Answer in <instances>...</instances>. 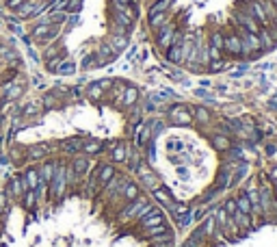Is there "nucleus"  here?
Returning a JSON list of instances; mask_svg holds the SVG:
<instances>
[{"mask_svg":"<svg viewBox=\"0 0 277 247\" xmlns=\"http://www.w3.org/2000/svg\"><path fill=\"white\" fill-rule=\"evenodd\" d=\"M269 176H271V180H273V182H277V167H275V169H271V174H269Z\"/></svg>","mask_w":277,"mask_h":247,"instance_id":"obj_54","label":"nucleus"},{"mask_svg":"<svg viewBox=\"0 0 277 247\" xmlns=\"http://www.w3.org/2000/svg\"><path fill=\"white\" fill-rule=\"evenodd\" d=\"M171 4H173V0H154V2L149 4V9H148V18L156 16V13H165V11H169Z\"/></svg>","mask_w":277,"mask_h":247,"instance_id":"obj_32","label":"nucleus"},{"mask_svg":"<svg viewBox=\"0 0 277 247\" xmlns=\"http://www.w3.org/2000/svg\"><path fill=\"white\" fill-rule=\"evenodd\" d=\"M85 93H87V98L91 100V102H100V100L107 95V91H104V89L98 85V80H95V83H89L87 89H85Z\"/></svg>","mask_w":277,"mask_h":247,"instance_id":"obj_31","label":"nucleus"},{"mask_svg":"<svg viewBox=\"0 0 277 247\" xmlns=\"http://www.w3.org/2000/svg\"><path fill=\"white\" fill-rule=\"evenodd\" d=\"M148 202H149L148 195H141V198H137V200L122 204V206H119V210L115 213V224H117V225H130V224H134L139 210L143 208Z\"/></svg>","mask_w":277,"mask_h":247,"instance_id":"obj_1","label":"nucleus"},{"mask_svg":"<svg viewBox=\"0 0 277 247\" xmlns=\"http://www.w3.org/2000/svg\"><path fill=\"white\" fill-rule=\"evenodd\" d=\"M152 198H154V202H158L160 208L165 206L167 213L175 206V200H173V195H171V191L167 189V186H163V184H158L156 189H152Z\"/></svg>","mask_w":277,"mask_h":247,"instance_id":"obj_12","label":"nucleus"},{"mask_svg":"<svg viewBox=\"0 0 277 247\" xmlns=\"http://www.w3.org/2000/svg\"><path fill=\"white\" fill-rule=\"evenodd\" d=\"M191 109V113H193V119L197 122L199 126H208V124H213V113H210V109H206V107H189Z\"/></svg>","mask_w":277,"mask_h":247,"instance_id":"obj_26","label":"nucleus"},{"mask_svg":"<svg viewBox=\"0 0 277 247\" xmlns=\"http://www.w3.org/2000/svg\"><path fill=\"white\" fill-rule=\"evenodd\" d=\"M260 193V208L262 215H269L275 208V198H273V186H262L258 191Z\"/></svg>","mask_w":277,"mask_h":247,"instance_id":"obj_17","label":"nucleus"},{"mask_svg":"<svg viewBox=\"0 0 277 247\" xmlns=\"http://www.w3.org/2000/svg\"><path fill=\"white\" fill-rule=\"evenodd\" d=\"M165 224V213L160 206H154V210L149 215H145L141 221H137V228L139 232H145L149 228H156V225H163Z\"/></svg>","mask_w":277,"mask_h":247,"instance_id":"obj_10","label":"nucleus"},{"mask_svg":"<svg viewBox=\"0 0 277 247\" xmlns=\"http://www.w3.org/2000/svg\"><path fill=\"white\" fill-rule=\"evenodd\" d=\"M39 2H42V0H26L24 4H20V7L16 9L18 20H31L35 16V11H37Z\"/></svg>","mask_w":277,"mask_h":247,"instance_id":"obj_23","label":"nucleus"},{"mask_svg":"<svg viewBox=\"0 0 277 247\" xmlns=\"http://www.w3.org/2000/svg\"><path fill=\"white\" fill-rule=\"evenodd\" d=\"M4 193L9 195V200L11 202H20L24 198V184H22V176L16 174V176H9L7 178V186H4Z\"/></svg>","mask_w":277,"mask_h":247,"instance_id":"obj_11","label":"nucleus"},{"mask_svg":"<svg viewBox=\"0 0 277 247\" xmlns=\"http://www.w3.org/2000/svg\"><path fill=\"white\" fill-rule=\"evenodd\" d=\"M167 22H169V11H165V13H156V16L148 18V26H149V31H152V33H156L160 26H165Z\"/></svg>","mask_w":277,"mask_h":247,"instance_id":"obj_33","label":"nucleus"},{"mask_svg":"<svg viewBox=\"0 0 277 247\" xmlns=\"http://www.w3.org/2000/svg\"><path fill=\"white\" fill-rule=\"evenodd\" d=\"M20 202H22L24 210H35V208H37V204H39L37 191H26V193H24V198L20 200Z\"/></svg>","mask_w":277,"mask_h":247,"instance_id":"obj_36","label":"nucleus"},{"mask_svg":"<svg viewBox=\"0 0 277 247\" xmlns=\"http://www.w3.org/2000/svg\"><path fill=\"white\" fill-rule=\"evenodd\" d=\"M26 0H4V9H9V11H16L20 4H24Z\"/></svg>","mask_w":277,"mask_h":247,"instance_id":"obj_49","label":"nucleus"},{"mask_svg":"<svg viewBox=\"0 0 277 247\" xmlns=\"http://www.w3.org/2000/svg\"><path fill=\"white\" fill-rule=\"evenodd\" d=\"M126 156H128V143L126 141H115L113 148L108 150V158L113 165H124Z\"/></svg>","mask_w":277,"mask_h":247,"instance_id":"obj_14","label":"nucleus"},{"mask_svg":"<svg viewBox=\"0 0 277 247\" xmlns=\"http://www.w3.org/2000/svg\"><path fill=\"white\" fill-rule=\"evenodd\" d=\"M113 148V143L110 141H100V139H87V141H83V148H80V154H85V156H100V154H104L107 150Z\"/></svg>","mask_w":277,"mask_h":247,"instance_id":"obj_9","label":"nucleus"},{"mask_svg":"<svg viewBox=\"0 0 277 247\" xmlns=\"http://www.w3.org/2000/svg\"><path fill=\"white\" fill-rule=\"evenodd\" d=\"M139 98H141V91L134 85H128L126 87V91L122 95V100H119V107L122 109H132V107H137V102H139Z\"/></svg>","mask_w":277,"mask_h":247,"instance_id":"obj_19","label":"nucleus"},{"mask_svg":"<svg viewBox=\"0 0 277 247\" xmlns=\"http://www.w3.org/2000/svg\"><path fill=\"white\" fill-rule=\"evenodd\" d=\"M165 117L173 126H193L195 124L193 113H191V109L184 107V104H171L167 109V113H165Z\"/></svg>","mask_w":277,"mask_h":247,"instance_id":"obj_3","label":"nucleus"},{"mask_svg":"<svg viewBox=\"0 0 277 247\" xmlns=\"http://www.w3.org/2000/svg\"><path fill=\"white\" fill-rule=\"evenodd\" d=\"M232 219H234V224L238 225V230H249V228H254V215H247V213H240V210H236V213L232 215Z\"/></svg>","mask_w":277,"mask_h":247,"instance_id":"obj_30","label":"nucleus"},{"mask_svg":"<svg viewBox=\"0 0 277 247\" xmlns=\"http://www.w3.org/2000/svg\"><path fill=\"white\" fill-rule=\"evenodd\" d=\"M80 148H83V139H78V137L65 139L63 143H59V150H61L63 154H67L69 158H72L74 154H78V152H80Z\"/></svg>","mask_w":277,"mask_h":247,"instance_id":"obj_27","label":"nucleus"},{"mask_svg":"<svg viewBox=\"0 0 277 247\" xmlns=\"http://www.w3.org/2000/svg\"><path fill=\"white\" fill-rule=\"evenodd\" d=\"M57 167H59V158H46V160H43V163L37 167L39 180H43V182L50 184V180H52L54 174H57Z\"/></svg>","mask_w":277,"mask_h":247,"instance_id":"obj_16","label":"nucleus"},{"mask_svg":"<svg viewBox=\"0 0 277 247\" xmlns=\"http://www.w3.org/2000/svg\"><path fill=\"white\" fill-rule=\"evenodd\" d=\"M11 31H13V33H16V35H22V28H20V26H18V24H13V26H11Z\"/></svg>","mask_w":277,"mask_h":247,"instance_id":"obj_55","label":"nucleus"},{"mask_svg":"<svg viewBox=\"0 0 277 247\" xmlns=\"http://www.w3.org/2000/svg\"><path fill=\"white\" fill-rule=\"evenodd\" d=\"M80 65H83V69L93 67V65H95V54H87V57L83 59V63H80Z\"/></svg>","mask_w":277,"mask_h":247,"instance_id":"obj_50","label":"nucleus"},{"mask_svg":"<svg viewBox=\"0 0 277 247\" xmlns=\"http://www.w3.org/2000/svg\"><path fill=\"white\" fill-rule=\"evenodd\" d=\"M230 67V61L228 59H216V61H210L208 65H206V69H208L210 74H219V72H223V69H228Z\"/></svg>","mask_w":277,"mask_h":247,"instance_id":"obj_38","label":"nucleus"},{"mask_svg":"<svg viewBox=\"0 0 277 247\" xmlns=\"http://www.w3.org/2000/svg\"><path fill=\"white\" fill-rule=\"evenodd\" d=\"M42 107H43V109H57V107H61V98H59L57 93H52V91L43 93V98H42Z\"/></svg>","mask_w":277,"mask_h":247,"instance_id":"obj_37","label":"nucleus"},{"mask_svg":"<svg viewBox=\"0 0 277 247\" xmlns=\"http://www.w3.org/2000/svg\"><path fill=\"white\" fill-rule=\"evenodd\" d=\"M9 160L16 163V165H20L22 160H26V156H24V148H18L16 143H11V148H9Z\"/></svg>","mask_w":277,"mask_h":247,"instance_id":"obj_40","label":"nucleus"},{"mask_svg":"<svg viewBox=\"0 0 277 247\" xmlns=\"http://www.w3.org/2000/svg\"><path fill=\"white\" fill-rule=\"evenodd\" d=\"M232 174H234V167L232 165H223V167L219 169V174H216V189L219 191H223V189H228V186L232 184Z\"/></svg>","mask_w":277,"mask_h":247,"instance_id":"obj_25","label":"nucleus"},{"mask_svg":"<svg viewBox=\"0 0 277 247\" xmlns=\"http://www.w3.org/2000/svg\"><path fill=\"white\" fill-rule=\"evenodd\" d=\"M223 57L243 59V44H240V35L236 31H228L223 35Z\"/></svg>","mask_w":277,"mask_h":247,"instance_id":"obj_6","label":"nucleus"},{"mask_svg":"<svg viewBox=\"0 0 277 247\" xmlns=\"http://www.w3.org/2000/svg\"><path fill=\"white\" fill-rule=\"evenodd\" d=\"M42 113V102H31V104H26V107H24V111H22V117L26 119H33L35 115H39Z\"/></svg>","mask_w":277,"mask_h":247,"instance_id":"obj_41","label":"nucleus"},{"mask_svg":"<svg viewBox=\"0 0 277 247\" xmlns=\"http://www.w3.org/2000/svg\"><path fill=\"white\" fill-rule=\"evenodd\" d=\"M59 150V145H50V143H31L24 148V156H26L28 163H37V160H46L50 154Z\"/></svg>","mask_w":277,"mask_h":247,"instance_id":"obj_7","label":"nucleus"},{"mask_svg":"<svg viewBox=\"0 0 277 247\" xmlns=\"http://www.w3.org/2000/svg\"><path fill=\"white\" fill-rule=\"evenodd\" d=\"M223 210H225V213H228L230 217H232V215H234V213H236V210H238V206H236V200H234V198H230V200H225V202H223Z\"/></svg>","mask_w":277,"mask_h":247,"instance_id":"obj_46","label":"nucleus"},{"mask_svg":"<svg viewBox=\"0 0 277 247\" xmlns=\"http://www.w3.org/2000/svg\"><path fill=\"white\" fill-rule=\"evenodd\" d=\"M113 83H115V78H102V80H98V85H100V87H102L107 93L110 91V87H113Z\"/></svg>","mask_w":277,"mask_h":247,"instance_id":"obj_51","label":"nucleus"},{"mask_svg":"<svg viewBox=\"0 0 277 247\" xmlns=\"http://www.w3.org/2000/svg\"><path fill=\"white\" fill-rule=\"evenodd\" d=\"M9 204H11V200H9V195L4 193V189H2L0 191V213H2V217H4V213H7Z\"/></svg>","mask_w":277,"mask_h":247,"instance_id":"obj_47","label":"nucleus"},{"mask_svg":"<svg viewBox=\"0 0 277 247\" xmlns=\"http://www.w3.org/2000/svg\"><path fill=\"white\" fill-rule=\"evenodd\" d=\"M63 59H67V57H61V54H59V57L46 59V69H48L50 74H57V69H59V65L63 63Z\"/></svg>","mask_w":277,"mask_h":247,"instance_id":"obj_44","label":"nucleus"},{"mask_svg":"<svg viewBox=\"0 0 277 247\" xmlns=\"http://www.w3.org/2000/svg\"><path fill=\"white\" fill-rule=\"evenodd\" d=\"M175 31H178V24L175 22H169L165 24V26H160L158 31H156V46H158L160 52H165L169 46H171V42H173V37H175Z\"/></svg>","mask_w":277,"mask_h":247,"instance_id":"obj_8","label":"nucleus"},{"mask_svg":"<svg viewBox=\"0 0 277 247\" xmlns=\"http://www.w3.org/2000/svg\"><path fill=\"white\" fill-rule=\"evenodd\" d=\"M115 174H117V165L113 163H102L98 165V184H100V191L107 186L110 180L115 178Z\"/></svg>","mask_w":277,"mask_h":247,"instance_id":"obj_15","label":"nucleus"},{"mask_svg":"<svg viewBox=\"0 0 277 247\" xmlns=\"http://www.w3.org/2000/svg\"><path fill=\"white\" fill-rule=\"evenodd\" d=\"M80 7H83V0H69L67 9H65V13H78Z\"/></svg>","mask_w":277,"mask_h":247,"instance_id":"obj_48","label":"nucleus"},{"mask_svg":"<svg viewBox=\"0 0 277 247\" xmlns=\"http://www.w3.org/2000/svg\"><path fill=\"white\" fill-rule=\"evenodd\" d=\"M269 107L273 109V111H277V100H271V102H269Z\"/></svg>","mask_w":277,"mask_h":247,"instance_id":"obj_56","label":"nucleus"},{"mask_svg":"<svg viewBox=\"0 0 277 247\" xmlns=\"http://www.w3.org/2000/svg\"><path fill=\"white\" fill-rule=\"evenodd\" d=\"M232 20H234V26L243 28V31H247V33L258 35L262 31V26L258 24V20L251 16V13L240 11V9H234V11H232Z\"/></svg>","mask_w":277,"mask_h":247,"instance_id":"obj_5","label":"nucleus"},{"mask_svg":"<svg viewBox=\"0 0 277 247\" xmlns=\"http://www.w3.org/2000/svg\"><path fill=\"white\" fill-rule=\"evenodd\" d=\"M107 42H108L115 50H117V52H124V50L130 46V37H128V35H110Z\"/></svg>","mask_w":277,"mask_h":247,"instance_id":"obj_35","label":"nucleus"},{"mask_svg":"<svg viewBox=\"0 0 277 247\" xmlns=\"http://www.w3.org/2000/svg\"><path fill=\"white\" fill-rule=\"evenodd\" d=\"M191 221H193V210H191V208H186L180 217H175V224H178L180 228H186V225H189Z\"/></svg>","mask_w":277,"mask_h":247,"instance_id":"obj_45","label":"nucleus"},{"mask_svg":"<svg viewBox=\"0 0 277 247\" xmlns=\"http://www.w3.org/2000/svg\"><path fill=\"white\" fill-rule=\"evenodd\" d=\"M65 163H67V160H59L57 174H54V178L50 180L48 195H50V198H52L54 202H59L65 193H67V178H65Z\"/></svg>","mask_w":277,"mask_h":247,"instance_id":"obj_2","label":"nucleus"},{"mask_svg":"<svg viewBox=\"0 0 277 247\" xmlns=\"http://www.w3.org/2000/svg\"><path fill=\"white\" fill-rule=\"evenodd\" d=\"M22 184H24V191H35L39 184V171L35 165H31V167H26L22 171Z\"/></svg>","mask_w":277,"mask_h":247,"instance_id":"obj_18","label":"nucleus"},{"mask_svg":"<svg viewBox=\"0 0 277 247\" xmlns=\"http://www.w3.org/2000/svg\"><path fill=\"white\" fill-rule=\"evenodd\" d=\"M143 195V191H141L139 182H132V180H128V182L124 184L122 193H119V200H122V204H126V202H132Z\"/></svg>","mask_w":277,"mask_h":247,"instance_id":"obj_20","label":"nucleus"},{"mask_svg":"<svg viewBox=\"0 0 277 247\" xmlns=\"http://www.w3.org/2000/svg\"><path fill=\"white\" fill-rule=\"evenodd\" d=\"M152 247H173V243H167V245H152Z\"/></svg>","mask_w":277,"mask_h":247,"instance_id":"obj_57","label":"nucleus"},{"mask_svg":"<svg viewBox=\"0 0 277 247\" xmlns=\"http://www.w3.org/2000/svg\"><path fill=\"white\" fill-rule=\"evenodd\" d=\"M67 163L72 165V169L76 171V176H78L80 180H83L85 176L89 174V169H91V158H89V156H85V154H80V152L74 154L72 158L67 160Z\"/></svg>","mask_w":277,"mask_h":247,"instance_id":"obj_13","label":"nucleus"},{"mask_svg":"<svg viewBox=\"0 0 277 247\" xmlns=\"http://www.w3.org/2000/svg\"><path fill=\"white\" fill-rule=\"evenodd\" d=\"M143 239L149 245H167V243H173V230L167 224L156 225V228H149L143 232Z\"/></svg>","mask_w":277,"mask_h":247,"instance_id":"obj_4","label":"nucleus"},{"mask_svg":"<svg viewBox=\"0 0 277 247\" xmlns=\"http://www.w3.org/2000/svg\"><path fill=\"white\" fill-rule=\"evenodd\" d=\"M0 228H2V217H0Z\"/></svg>","mask_w":277,"mask_h":247,"instance_id":"obj_58","label":"nucleus"},{"mask_svg":"<svg viewBox=\"0 0 277 247\" xmlns=\"http://www.w3.org/2000/svg\"><path fill=\"white\" fill-rule=\"evenodd\" d=\"M264 133H266V135H275V128H273V124H264Z\"/></svg>","mask_w":277,"mask_h":247,"instance_id":"obj_53","label":"nucleus"},{"mask_svg":"<svg viewBox=\"0 0 277 247\" xmlns=\"http://www.w3.org/2000/svg\"><path fill=\"white\" fill-rule=\"evenodd\" d=\"M110 24H115V26H122V28H128V31L132 33L134 18L126 16V13H122V11H113V9H110Z\"/></svg>","mask_w":277,"mask_h":247,"instance_id":"obj_24","label":"nucleus"},{"mask_svg":"<svg viewBox=\"0 0 277 247\" xmlns=\"http://www.w3.org/2000/svg\"><path fill=\"white\" fill-rule=\"evenodd\" d=\"M210 145H213L219 154H225L232 150V139L223 133H214V135H210Z\"/></svg>","mask_w":277,"mask_h":247,"instance_id":"obj_21","label":"nucleus"},{"mask_svg":"<svg viewBox=\"0 0 277 247\" xmlns=\"http://www.w3.org/2000/svg\"><path fill=\"white\" fill-rule=\"evenodd\" d=\"M0 117H2V113H0Z\"/></svg>","mask_w":277,"mask_h":247,"instance_id":"obj_59","label":"nucleus"},{"mask_svg":"<svg viewBox=\"0 0 277 247\" xmlns=\"http://www.w3.org/2000/svg\"><path fill=\"white\" fill-rule=\"evenodd\" d=\"M169 150H184V145L180 143V141H171V143H169Z\"/></svg>","mask_w":277,"mask_h":247,"instance_id":"obj_52","label":"nucleus"},{"mask_svg":"<svg viewBox=\"0 0 277 247\" xmlns=\"http://www.w3.org/2000/svg\"><path fill=\"white\" fill-rule=\"evenodd\" d=\"M59 54H61V44H57V42L48 44L43 48V59H52V57H59Z\"/></svg>","mask_w":277,"mask_h":247,"instance_id":"obj_43","label":"nucleus"},{"mask_svg":"<svg viewBox=\"0 0 277 247\" xmlns=\"http://www.w3.org/2000/svg\"><path fill=\"white\" fill-rule=\"evenodd\" d=\"M24 89H26V87H24V83H9L7 89H4L2 102H16L18 98H22Z\"/></svg>","mask_w":277,"mask_h":247,"instance_id":"obj_28","label":"nucleus"},{"mask_svg":"<svg viewBox=\"0 0 277 247\" xmlns=\"http://www.w3.org/2000/svg\"><path fill=\"white\" fill-rule=\"evenodd\" d=\"M57 74H61V76H74V74H76V63H74L72 59H63V63L59 65Z\"/></svg>","mask_w":277,"mask_h":247,"instance_id":"obj_39","label":"nucleus"},{"mask_svg":"<svg viewBox=\"0 0 277 247\" xmlns=\"http://www.w3.org/2000/svg\"><path fill=\"white\" fill-rule=\"evenodd\" d=\"M236 206H238V210L240 213H247V215H251V202H249V198H247V193L243 191V193H238L236 195Z\"/></svg>","mask_w":277,"mask_h":247,"instance_id":"obj_42","label":"nucleus"},{"mask_svg":"<svg viewBox=\"0 0 277 247\" xmlns=\"http://www.w3.org/2000/svg\"><path fill=\"white\" fill-rule=\"evenodd\" d=\"M223 35H225V31H221V28H213V31L208 33V46L223 52Z\"/></svg>","mask_w":277,"mask_h":247,"instance_id":"obj_34","label":"nucleus"},{"mask_svg":"<svg viewBox=\"0 0 277 247\" xmlns=\"http://www.w3.org/2000/svg\"><path fill=\"white\" fill-rule=\"evenodd\" d=\"M137 174L141 176V182H143L145 186H148L149 191H152V189H156V186L160 184V182H158V176H156L154 171L149 169L148 165H145V160H143V163H141V167H139V171H137Z\"/></svg>","mask_w":277,"mask_h":247,"instance_id":"obj_22","label":"nucleus"},{"mask_svg":"<svg viewBox=\"0 0 277 247\" xmlns=\"http://www.w3.org/2000/svg\"><path fill=\"white\" fill-rule=\"evenodd\" d=\"M258 37H260V44H262V50H264V52H271V50L277 48V39L273 37V33H271L269 28H262L258 33Z\"/></svg>","mask_w":277,"mask_h":247,"instance_id":"obj_29","label":"nucleus"}]
</instances>
